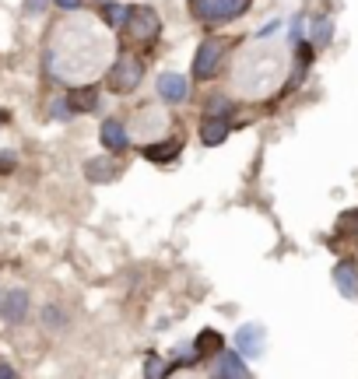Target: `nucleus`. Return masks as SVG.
Masks as SVG:
<instances>
[{
    "label": "nucleus",
    "instance_id": "1",
    "mask_svg": "<svg viewBox=\"0 0 358 379\" xmlns=\"http://www.w3.org/2000/svg\"><path fill=\"white\" fill-rule=\"evenodd\" d=\"M249 8V0H190V15L204 25L214 22H235Z\"/></svg>",
    "mask_w": 358,
    "mask_h": 379
},
{
    "label": "nucleus",
    "instance_id": "2",
    "mask_svg": "<svg viewBox=\"0 0 358 379\" xmlns=\"http://www.w3.org/2000/svg\"><path fill=\"white\" fill-rule=\"evenodd\" d=\"M141 78H144V67H141V60H137L134 53H120L116 64H113L109 74H106V81H109V88H113L116 95L134 92V88L141 85Z\"/></svg>",
    "mask_w": 358,
    "mask_h": 379
},
{
    "label": "nucleus",
    "instance_id": "3",
    "mask_svg": "<svg viewBox=\"0 0 358 379\" xmlns=\"http://www.w3.org/2000/svg\"><path fill=\"white\" fill-rule=\"evenodd\" d=\"M221 57H225V43L221 39H204L193 53V78L197 81H211L221 67Z\"/></svg>",
    "mask_w": 358,
    "mask_h": 379
},
{
    "label": "nucleus",
    "instance_id": "4",
    "mask_svg": "<svg viewBox=\"0 0 358 379\" xmlns=\"http://www.w3.org/2000/svg\"><path fill=\"white\" fill-rule=\"evenodd\" d=\"M127 32H130V39H137V43H155V39L162 36V18H158L151 8H130V15H127Z\"/></svg>",
    "mask_w": 358,
    "mask_h": 379
},
{
    "label": "nucleus",
    "instance_id": "5",
    "mask_svg": "<svg viewBox=\"0 0 358 379\" xmlns=\"http://www.w3.org/2000/svg\"><path fill=\"white\" fill-rule=\"evenodd\" d=\"M214 375L218 379H246L249 375V365L242 361V351H218Z\"/></svg>",
    "mask_w": 358,
    "mask_h": 379
},
{
    "label": "nucleus",
    "instance_id": "6",
    "mask_svg": "<svg viewBox=\"0 0 358 379\" xmlns=\"http://www.w3.org/2000/svg\"><path fill=\"white\" fill-rule=\"evenodd\" d=\"M333 284L340 288L344 298H354V295H358V263H354V260L333 263Z\"/></svg>",
    "mask_w": 358,
    "mask_h": 379
},
{
    "label": "nucleus",
    "instance_id": "7",
    "mask_svg": "<svg viewBox=\"0 0 358 379\" xmlns=\"http://www.w3.org/2000/svg\"><path fill=\"white\" fill-rule=\"evenodd\" d=\"M186 92H190V85H186L183 74H172V71L158 74V95H162L165 102H183Z\"/></svg>",
    "mask_w": 358,
    "mask_h": 379
},
{
    "label": "nucleus",
    "instance_id": "8",
    "mask_svg": "<svg viewBox=\"0 0 358 379\" xmlns=\"http://www.w3.org/2000/svg\"><path fill=\"white\" fill-rule=\"evenodd\" d=\"M0 312H4V319H11V323H22L25 312H29V291H22V288L8 291L4 302H0Z\"/></svg>",
    "mask_w": 358,
    "mask_h": 379
},
{
    "label": "nucleus",
    "instance_id": "9",
    "mask_svg": "<svg viewBox=\"0 0 358 379\" xmlns=\"http://www.w3.org/2000/svg\"><path fill=\"white\" fill-rule=\"evenodd\" d=\"M228 120L225 116H204V123H200V141L207 144V148H218L225 137H228Z\"/></svg>",
    "mask_w": 358,
    "mask_h": 379
},
{
    "label": "nucleus",
    "instance_id": "10",
    "mask_svg": "<svg viewBox=\"0 0 358 379\" xmlns=\"http://www.w3.org/2000/svg\"><path fill=\"white\" fill-rule=\"evenodd\" d=\"M235 344H239V351L242 354H260L263 351V326L260 323H249V326H242L239 333H235Z\"/></svg>",
    "mask_w": 358,
    "mask_h": 379
},
{
    "label": "nucleus",
    "instance_id": "11",
    "mask_svg": "<svg viewBox=\"0 0 358 379\" xmlns=\"http://www.w3.org/2000/svg\"><path fill=\"white\" fill-rule=\"evenodd\" d=\"M99 137H102V144L109 148V151H123L130 141H127V130H123V123H116V120H106L102 123V130H99Z\"/></svg>",
    "mask_w": 358,
    "mask_h": 379
},
{
    "label": "nucleus",
    "instance_id": "12",
    "mask_svg": "<svg viewBox=\"0 0 358 379\" xmlns=\"http://www.w3.org/2000/svg\"><path fill=\"white\" fill-rule=\"evenodd\" d=\"M67 102H71L74 113H95V109H99V92L85 85V88H74Z\"/></svg>",
    "mask_w": 358,
    "mask_h": 379
},
{
    "label": "nucleus",
    "instance_id": "13",
    "mask_svg": "<svg viewBox=\"0 0 358 379\" xmlns=\"http://www.w3.org/2000/svg\"><path fill=\"white\" fill-rule=\"evenodd\" d=\"M193 347H197V354H200V358H207V354L225 351V340H221V333H218V330H200V333L193 337Z\"/></svg>",
    "mask_w": 358,
    "mask_h": 379
},
{
    "label": "nucleus",
    "instance_id": "14",
    "mask_svg": "<svg viewBox=\"0 0 358 379\" xmlns=\"http://www.w3.org/2000/svg\"><path fill=\"white\" fill-rule=\"evenodd\" d=\"M179 141H169V144H148L144 148V158H151V162H172L176 155H179Z\"/></svg>",
    "mask_w": 358,
    "mask_h": 379
},
{
    "label": "nucleus",
    "instance_id": "15",
    "mask_svg": "<svg viewBox=\"0 0 358 379\" xmlns=\"http://www.w3.org/2000/svg\"><path fill=\"white\" fill-rule=\"evenodd\" d=\"M127 15H130V8H120V4H102V18H106V25H109V29L127 25Z\"/></svg>",
    "mask_w": 358,
    "mask_h": 379
},
{
    "label": "nucleus",
    "instance_id": "16",
    "mask_svg": "<svg viewBox=\"0 0 358 379\" xmlns=\"http://www.w3.org/2000/svg\"><path fill=\"white\" fill-rule=\"evenodd\" d=\"M232 109H235V106H232L228 99H221V95L207 99V116H225V120H228V116H232Z\"/></svg>",
    "mask_w": 358,
    "mask_h": 379
},
{
    "label": "nucleus",
    "instance_id": "17",
    "mask_svg": "<svg viewBox=\"0 0 358 379\" xmlns=\"http://www.w3.org/2000/svg\"><path fill=\"white\" fill-rule=\"evenodd\" d=\"M85 172H88V179H95V183H106V179H113V176H116V169H113V165H99V162H88V165H85Z\"/></svg>",
    "mask_w": 358,
    "mask_h": 379
},
{
    "label": "nucleus",
    "instance_id": "18",
    "mask_svg": "<svg viewBox=\"0 0 358 379\" xmlns=\"http://www.w3.org/2000/svg\"><path fill=\"white\" fill-rule=\"evenodd\" d=\"M330 36H333V22H330V18H319V22H316V29H312L316 46H326V43H330Z\"/></svg>",
    "mask_w": 358,
    "mask_h": 379
},
{
    "label": "nucleus",
    "instance_id": "19",
    "mask_svg": "<svg viewBox=\"0 0 358 379\" xmlns=\"http://www.w3.org/2000/svg\"><path fill=\"white\" fill-rule=\"evenodd\" d=\"M144 372H148L151 379H158V375H165V365H162V358H158L155 351L148 354V365H144Z\"/></svg>",
    "mask_w": 358,
    "mask_h": 379
},
{
    "label": "nucleus",
    "instance_id": "20",
    "mask_svg": "<svg viewBox=\"0 0 358 379\" xmlns=\"http://www.w3.org/2000/svg\"><path fill=\"white\" fill-rule=\"evenodd\" d=\"M43 316H46V323H50V326H60V323H64V316H60V309H53V305H50V309H46Z\"/></svg>",
    "mask_w": 358,
    "mask_h": 379
},
{
    "label": "nucleus",
    "instance_id": "21",
    "mask_svg": "<svg viewBox=\"0 0 358 379\" xmlns=\"http://www.w3.org/2000/svg\"><path fill=\"white\" fill-rule=\"evenodd\" d=\"M8 169H15V155H0V172H8Z\"/></svg>",
    "mask_w": 358,
    "mask_h": 379
},
{
    "label": "nucleus",
    "instance_id": "22",
    "mask_svg": "<svg viewBox=\"0 0 358 379\" xmlns=\"http://www.w3.org/2000/svg\"><path fill=\"white\" fill-rule=\"evenodd\" d=\"M57 8H64V11H78V8H81V0H57Z\"/></svg>",
    "mask_w": 358,
    "mask_h": 379
},
{
    "label": "nucleus",
    "instance_id": "23",
    "mask_svg": "<svg viewBox=\"0 0 358 379\" xmlns=\"http://www.w3.org/2000/svg\"><path fill=\"white\" fill-rule=\"evenodd\" d=\"M274 29H281V22H270V25H263V29H260V36H270Z\"/></svg>",
    "mask_w": 358,
    "mask_h": 379
},
{
    "label": "nucleus",
    "instance_id": "24",
    "mask_svg": "<svg viewBox=\"0 0 358 379\" xmlns=\"http://www.w3.org/2000/svg\"><path fill=\"white\" fill-rule=\"evenodd\" d=\"M298 32H302V18H295V22H291V39H298Z\"/></svg>",
    "mask_w": 358,
    "mask_h": 379
},
{
    "label": "nucleus",
    "instance_id": "25",
    "mask_svg": "<svg viewBox=\"0 0 358 379\" xmlns=\"http://www.w3.org/2000/svg\"><path fill=\"white\" fill-rule=\"evenodd\" d=\"M46 8V0H29V11H43Z\"/></svg>",
    "mask_w": 358,
    "mask_h": 379
},
{
    "label": "nucleus",
    "instance_id": "26",
    "mask_svg": "<svg viewBox=\"0 0 358 379\" xmlns=\"http://www.w3.org/2000/svg\"><path fill=\"white\" fill-rule=\"evenodd\" d=\"M0 375H15V368H11V365H4V361H0Z\"/></svg>",
    "mask_w": 358,
    "mask_h": 379
}]
</instances>
